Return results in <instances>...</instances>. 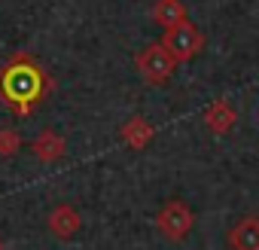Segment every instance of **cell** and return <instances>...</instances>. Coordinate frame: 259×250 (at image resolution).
I'll list each match as a JSON object with an SVG mask.
<instances>
[{"instance_id":"3957f363","label":"cell","mask_w":259,"mask_h":250,"mask_svg":"<svg viewBox=\"0 0 259 250\" xmlns=\"http://www.w3.org/2000/svg\"><path fill=\"white\" fill-rule=\"evenodd\" d=\"M192 223H195V211L183 201V198H171L162 204L159 217H156V229L165 241H183L189 232H192Z\"/></svg>"},{"instance_id":"7c38bea8","label":"cell","mask_w":259,"mask_h":250,"mask_svg":"<svg viewBox=\"0 0 259 250\" xmlns=\"http://www.w3.org/2000/svg\"><path fill=\"white\" fill-rule=\"evenodd\" d=\"M0 250H4V241H0Z\"/></svg>"},{"instance_id":"6da1fadb","label":"cell","mask_w":259,"mask_h":250,"mask_svg":"<svg viewBox=\"0 0 259 250\" xmlns=\"http://www.w3.org/2000/svg\"><path fill=\"white\" fill-rule=\"evenodd\" d=\"M46 92H49V76L31 55L19 52L0 67V98L13 107L19 119L31 116L34 107L46 98Z\"/></svg>"},{"instance_id":"8992f818","label":"cell","mask_w":259,"mask_h":250,"mask_svg":"<svg viewBox=\"0 0 259 250\" xmlns=\"http://www.w3.org/2000/svg\"><path fill=\"white\" fill-rule=\"evenodd\" d=\"M229 250H259V217L238 220L226 235Z\"/></svg>"},{"instance_id":"277c9868","label":"cell","mask_w":259,"mask_h":250,"mask_svg":"<svg viewBox=\"0 0 259 250\" xmlns=\"http://www.w3.org/2000/svg\"><path fill=\"white\" fill-rule=\"evenodd\" d=\"M162 43H165V49H168L177 61H189V58H195V55L204 49V34L186 19V22H180V25H174V28H165Z\"/></svg>"},{"instance_id":"ba28073f","label":"cell","mask_w":259,"mask_h":250,"mask_svg":"<svg viewBox=\"0 0 259 250\" xmlns=\"http://www.w3.org/2000/svg\"><path fill=\"white\" fill-rule=\"evenodd\" d=\"M204 129L210 132V135H229L232 132V125H235V107L229 104V101H213L207 110H204Z\"/></svg>"},{"instance_id":"8fae6325","label":"cell","mask_w":259,"mask_h":250,"mask_svg":"<svg viewBox=\"0 0 259 250\" xmlns=\"http://www.w3.org/2000/svg\"><path fill=\"white\" fill-rule=\"evenodd\" d=\"M22 147V135L16 129H0V156H16Z\"/></svg>"},{"instance_id":"9c48e42d","label":"cell","mask_w":259,"mask_h":250,"mask_svg":"<svg viewBox=\"0 0 259 250\" xmlns=\"http://www.w3.org/2000/svg\"><path fill=\"white\" fill-rule=\"evenodd\" d=\"M31 150H34V156L40 159V162H58L61 156H64V138L58 135V132H40L37 138H34V144H31Z\"/></svg>"},{"instance_id":"7a4b0ae2","label":"cell","mask_w":259,"mask_h":250,"mask_svg":"<svg viewBox=\"0 0 259 250\" xmlns=\"http://www.w3.org/2000/svg\"><path fill=\"white\" fill-rule=\"evenodd\" d=\"M135 64H138V73H141L147 82H153V86L168 82V79L174 76V70H177V58L165 49V43H150V46H144V49L138 52Z\"/></svg>"},{"instance_id":"52a82bcc","label":"cell","mask_w":259,"mask_h":250,"mask_svg":"<svg viewBox=\"0 0 259 250\" xmlns=\"http://www.w3.org/2000/svg\"><path fill=\"white\" fill-rule=\"evenodd\" d=\"M153 135H156V129H153V122L147 116H128L122 122V129H119V138L132 150H144L153 141Z\"/></svg>"},{"instance_id":"30bf717a","label":"cell","mask_w":259,"mask_h":250,"mask_svg":"<svg viewBox=\"0 0 259 250\" xmlns=\"http://www.w3.org/2000/svg\"><path fill=\"white\" fill-rule=\"evenodd\" d=\"M186 7L183 0H156L153 4V22L162 25V28H174L180 22H186Z\"/></svg>"},{"instance_id":"5b68a950","label":"cell","mask_w":259,"mask_h":250,"mask_svg":"<svg viewBox=\"0 0 259 250\" xmlns=\"http://www.w3.org/2000/svg\"><path fill=\"white\" fill-rule=\"evenodd\" d=\"M46 226H49V232H52L58 241H67V238H73V235L79 232L82 217H79V211H76L73 204H55V207L49 211V217H46Z\"/></svg>"}]
</instances>
